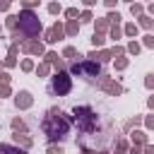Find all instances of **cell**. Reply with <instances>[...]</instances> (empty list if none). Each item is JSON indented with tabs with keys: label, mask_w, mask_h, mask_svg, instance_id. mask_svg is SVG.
I'll use <instances>...</instances> for the list:
<instances>
[{
	"label": "cell",
	"mask_w": 154,
	"mask_h": 154,
	"mask_svg": "<svg viewBox=\"0 0 154 154\" xmlns=\"http://www.w3.org/2000/svg\"><path fill=\"white\" fill-rule=\"evenodd\" d=\"M41 128H43V132H46L48 140H65L67 132H70V120H67L60 111L51 108L48 116L43 118V125H41Z\"/></svg>",
	"instance_id": "obj_1"
},
{
	"label": "cell",
	"mask_w": 154,
	"mask_h": 154,
	"mask_svg": "<svg viewBox=\"0 0 154 154\" xmlns=\"http://www.w3.org/2000/svg\"><path fill=\"white\" fill-rule=\"evenodd\" d=\"M75 123H77L79 132L91 135V132L96 130V125H99V116H96V111L89 108V106H77V108H75Z\"/></svg>",
	"instance_id": "obj_2"
},
{
	"label": "cell",
	"mask_w": 154,
	"mask_h": 154,
	"mask_svg": "<svg viewBox=\"0 0 154 154\" xmlns=\"http://www.w3.org/2000/svg\"><path fill=\"white\" fill-rule=\"evenodd\" d=\"M17 19H19V34H24V36H36V34L41 31V22H38L31 12H22Z\"/></svg>",
	"instance_id": "obj_3"
},
{
	"label": "cell",
	"mask_w": 154,
	"mask_h": 154,
	"mask_svg": "<svg viewBox=\"0 0 154 154\" xmlns=\"http://www.w3.org/2000/svg\"><path fill=\"white\" fill-rule=\"evenodd\" d=\"M70 89H72V79H70L65 72H58V75L51 77V84H48V91H51V94L63 96V94H67Z\"/></svg>",
	"instance_id": "obj_4"
},
{
	"label": "cell",
	"mask_w": 154,
	"mask_h": 154,
	"mask_svg": "<svg viewBox=\"0 0 154 154\" xmlns=\"http://www.w3.org/2000/svg\"><path fill=\"white\" fill-rule=\"evenodd\" d=\"M14 103H17V106H22V108H26V106H31V96H29V91H22V94H17V99H14Z\"/></svg>",
	"instance_id": "obj_5"
},
{
	"label": "cell",
	"mask_w": 154,
	"mask_h": 154,
	"mask_svg": "<svg viewBox=\"0 0 154 154\" xmlns=\"http://www.w3.org/2000/svg\"><path fill=\"white\" fill-rule=\"evenodd\" d=\"M24 51H26V53H38V55H41V53H43V46H41V43H34V41H26V43H24Z\"/></svg>",
	"instance_id": "obj_6"
},
{
	"label": "cell",
	"mask_w": 154,
	"mask_h": 154,
	"mask_svg": "<svg viewBox=\"0 0 154 154\" xmlns=\"http://www.w3.org/2000/svg\"><path fill=\"white\" fill-rule=\"evenodd\" d=\"M101 84H103V87H106L111 94H120V91H123V87H118V84H113V82H106V79H103Z\"/></svg>",
	"instance_id": "obj_7"
},
{
	"label": "cell",
	"mask_w": 154,
	"mask_h": 154,
	"mask_svg": "<svg viewBox=\"0 0 154 154\" xmlns=\"http://www.w3.org/2000/svg\"><path fill=\"white\" fill-rule=\"evenodd\" d=\"M0 154H24V152H17V149H12L10 144H0Z\"/></svg>",
	"instance_id": "obj_8"
},
{
	"label": "cell",
	"mask_w": 154,
	"mask_h": 154,
	"mask_svg": "<svg viewBox=\"0 0 154 154\" xmlns=\"http://www.w3.org/2000/svg\"><path fill=\"white\" fill-rule=\"evenodd\" d=\"M14 142H22L24 147H31V140H29V137H19V135H14Z\"/></svg>",
	"instance_id": "obj_9"
},
{
	"label": "cell",
	"mask_w": 154,
	"mask_h": 154,
	"mask_svg": "<svg viewBox=\"0 0 154 154\" xmlns=\"http://www.w3.org/2000/svg\"><path fill=\"white\" fill-rule=\"evenodd\" d=\"M91 43H94V46H101V43H103V36H101V34H94V36H91Z\"/></svg>",
	"instance_id": "obj_10"
},
{
	"label": "cell",
	"mask_w": 154,
	"mask_h": 154,
	"mask_svg": "<svg viewBox=\"0 0 154 154\" xmlns=\"http://www.w3.org/2000/svg\"><path fill=\"white\" fill-rule=\"evenodd\" d=\"M125 31H128V36H135V34H137V26H135V24H128Z\"/></svg>",
	"instance_id": "obj_11"
},
{
	"label": "cell",
	"mask_w": 154,
	"mask_h": 154,
	"mask_svg": "<svg viewBox=\"0 0 154 154\" xmlns=\"http://www.w3.org/2000/svg\"><path fill=\"white\" fill-rule=\"evenodd\" d=\"M67 34H77V22H70L67 24Z\"/></svg>",
	"instance_id": "obj_12"
},
{
	"label": "cell",
	"mask_w": 154,
	"mask_h": 154,
	"mask_svg": "<svg viewBox=\"0 0 154 154\" xmlns=\"http://www.w3.org/2000/svg\"><path fill=\"white\" fill-rule=\"evenodd\" d=\"M132 140H135V142H144V135H142V132H132Z\"/></svg>",
	"instance_id": "obj_13"
},
{
	"label": "cell",
	"mask_w": 154,
	"mask_h": 154,
	"mask_svg": "<svg viewBox=\"0 0 154 154\" xmlns=\"http://www.w3.org/2000/svg\"><path fill=\"white\" fill-rule=\"evenodd\" d=\"M144 46H149V48H154V36H144Z\"/></svg>",
	"instance_id": "obj_14"
},
{
	"label": "cell",
	"mask_w": 154,
	"mask_h": 154,
	"mask_svg": "<svg viewBox=\"0 0 154 154\" xmlns=\"http://www.w3.org/2000/svg\"><path fill=\"white\" fill-rule=\"evenodd\" d=\"M12 128H14V130H24V123H22V120H14Z\"/></svg>",
	"instance_id": "obj_15"
},
{
	"label": "cell",
	"mask_w": 154,
	"mask_h": 154,
	"mask_svg": "<svg viewBox=\"0 0 154 154\" xmlns=\"http://www.w3.org/2000/svg\"><path fill=\"white\" fill-rule=\"evenodd\" d=\"M48 154H63L60 147H48Z\"/></svg>",
	"instance_id": "obj_16"
},
{
	"label": "cell",
	"mask_w": 154,
	"mask_h": 154,
	"mask_svg": "<svg viewBox=\"0 0 154 154\" xmlns=\"http://www.w3.org/2000/svg\"><path fill=\"white\" fill-rule=\"evenodd\" d=\"M128 48H130V53H137V51H140V46H137V43H135V41H132V43H130V46H128Z\"/></svg>",
	"instance_id": "obj_17"
},
{
	"label": "cell",
	"mask_w": 154,
	"mask_h": 154,
	"mask_svg": "<svg viewBox=\"0 0 154 154\" xmlns=\"http://www.w3.org/2000/svg\"><path fill=\"white\" fill-rule=\"evenodd\" d=\"M65 55H67V58H72V55H77V51H75V48H65Z\"/></svg>",
	"instance_id": "obj_18"
},
{
	"label": "cell",
	"mask_w": 154,
	"mask_h": 154,
	"mask_svg": "<svg viewBox=\"0 0 154 154\" xmlns=\"http://www.w3.org/2000/svg\"><path fill=\"white\" fill-rule=\"evenodd\" d=\"M48 10H51V12H60V5H55V2H53V5H48Z\"/></svg>",
	"instance_id": "obj_19"
},
{
	"label": "cell",
	"mask_w": 154,
	"mask_h": 154,
	"mask_svg": "<svg viewBox=\"0 0 154 154\" xmlns=\"http://www.w3.org/2000/svg\"><path fill=\"white\" fill-rule=\"evenodd\" d=\"M22 67H24V70H31L34 65H31V60H24V63H22Z\"/></svg>",
	"instance_id": "obj_20"
},
{
	"label": "cell",
	"mask_w": 154,
	"mask_h": 154,
	"mask_svg": "<svg viewBox=\"0 0 154 154\" xmlns=\"http://www.w3.org/2000/svg\"><path fill=\"white\" fill-rule=\"evenodd\" d=\"M10 7V0H0V10H7Z\"/></svg>",
	"instance_id": "obj_21"
},
{
	"label": "cell",
	"mask_w": 154,
	"mask_h": 154,
	"mask_svg": "<svg viewBox=\"0 0 154 154\" xmlns=\"http://www.w3.org/2000/svg\"><path fill=\"white\" fill-rule=\"evenodd\" d=\"M147 87H154V75H149V77H147Z\"/></svg>",
	"instance_id": "obj_22"
},
{
	"label": "cell",
	"mask_w": 154,
	"mask_h": 154,
	"mask_svg": "<svg viewBox=\"0 0 154 154\" xmlns=\"http://www.w3.org/2000/svg\"><path fill=\"white\" fill-rule=\"evenodd\" d=\"M144 154H154V147H147V149H144Z\"/></svg>",
	"instance_id": "obj_23"
},
{
	"label": "cell",
	"mask_w": 154,
	"mask_h": 154,
	"mask_svg": "<svg viewBox=\"0 0 154 154\" xmlns=\"http://www.w3.org/2000/svg\"><path fill=\"white\" fill-rule=\"evenodd\" d=\"M103 2H106L108 7H111V5H116V0H103Z\"/></svg>",
	"instance_id": "obj_24"
},
{
	"label": "cell",
	"mask_w": 154,
	"mask_h": 154,
	"mask_svg": "<svg viewBox=\"0 0 154 154\" xmlns=\"http://www.w3.org/2000/svg\"><path fill=\"white\" fill-rule=\"evenodd\" d=\"M130 154H140V149H137V147H135V149H132V152H130Z\"/></svg>",
	"instance_id": "obj_25"
},
{
	"label": "cell",
	"mask_w": 154,
	"mask_h": 154,
	"mask_svg": "<svg viewBox=\"0 0 154 154\" xmlns=\"http://www.w3.org/2000/svg\"><path fill=\"white\" fill-rule=\"evenodd\" d=\"M84 2H87V5H94V2H96V0H84Z\"/></svg>",
	"instance_id": "obj_26"
},
{
	"label": "cell",
	"mask_w": 154,
	"mask_h": 154,
	"mask_svg": "<svg viewBox=\"0 0 154 154\" xmlns=\"http://www.w3.org/2000/svg\"><path fill=\"white\" fill-rule=\"evenodd\" d=\"M149 106H152V108H154V96H152V99H149Z\"/></svg>",
	"instance_id": "obj_27"
}]
</instances>
